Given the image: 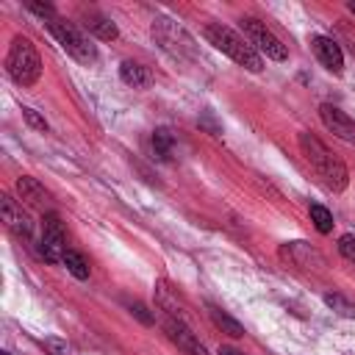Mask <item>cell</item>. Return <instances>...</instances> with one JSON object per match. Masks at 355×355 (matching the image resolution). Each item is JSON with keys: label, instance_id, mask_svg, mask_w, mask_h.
I'll return each mask as SVG.
<instances>
[{"label": "cell", "instance_id": "cell-1", "mask_svg": "<svg viewBox=\"0 0 355 355\" xmlns=\"http://www.w3.org/2000/svg\"><path fill=\"white\" fill-rule=\"evenodd\" d=\"M297 144H300L305 161L313 166V172L322 178V183H324L327 189H333V191H344V189H347L349 172H347L344 161H341L336 153H330V147H327L322 139H316L313 133L302 130V133L297 136Z\"/></svg>", "mask_w": 355, "mask_h": 355}, {"label": "cell", "instance_id": "cell-2", "mask_svg": "<svg viewBox=\"0 0 355 355\" xmlns=\"http://www.w3.org/2000/svg\"><path fill=\"white\" fill-rule=\"evenodd\" d=\"M202 36H205V42L214 44L219 53H225L227 58H233L239 67H244V69H250V72H261V69H263L261 53H258L244 36H239L233 28H227V25H222V22H208V25L202 28Z\"/></svg>", "mask_w": 355, "mask_h": 355}, {"label": "cell", "instance_id": "cell-3", "mask_svg": "<svg viewBox=\"0 0 355 355\" xmlns=\"http://www.w3.org/2000/svg\"><path fill=\"white\" fill-rule=\"evenodd\" d=\"M6 69L14 83L19 86H33L42 75V58L28 36H14L6 53Z\"/></svg>", "mask_w": 355, "mask_h": 355}, {"label": "cell", "instance_id": "cell-4", "mask_svg": "<svg viewBox=\"0 0 355 355\" xmlns=\"http://www.w3.org/2000/svg\"><path fill=\"white\" fill-rule=\"evenodd\" d=\"M44 25H47V31L53 33V39L61 44V50H64L67 55H72L75 61H80V64H92V61L97 58L94 44H89V39H86L72 22H67V19H61V17L55 14V17L44 19Z\"/></svg>", "mask_w": 355, "mask_h": 355}, {"label": "cell", "instance_id": "cell-5", "mask_svg": "<svg viewBox=\"0 0 355 355\" xmlns=\"http://www.w3.org/2000/svg\"><path fill=\"white\" fill-rule=\"evenodd\" d=\"M241 31H244V36H247V42L261 53V58L266 55V58H272V61H286L288 58V50H286V44L261 22V19H255V17H244L241 19Z\"/></svg>", "mask_w": 355, "mask_h": 355}, {"label": "cell", "instance_id": "cell-6", "mask_svg": "<svg viewBox=\"0 0 355 355\" xmlns=\"http://www.w3.org/2000/svg\"><path fill=\"white\" fill-rule=\"evenodd\" d=\"M39 255L47 261V263H61L64 261V252H67V233H64V225L58 219L55 211H47L42 216V239H39Z\"/></svg>", "mask_w": 355, "mask_h": 355}, {"label": "cell", "instance_id": "cell-7", "mask_svg": "<svg viewBox=\"0 0 355 355\" xmlns=\"http://www.w3.org/2000/svg\"><path fill=\"white\" fill-rule=\"evenodd\" d=\"M164 333L166 338L186 355H208L205 352V344L197 338V333H191V327L183 322V319H175V316H166L164 319Z\"/></svg>", "mask_w": 355, "mask_h": 355}, {"label": "cell", "instance_id": "cell-8", "mask_svg": "<svg viewBox=\"0 0 355 355\" xmlns=\"http://www.w3.org/2000/svg\"><path fill=\"white\" fill-rule=\"evenodd\" d=\"M153 36H155V39L161 42V47L169 50L172 55H183V50H186V53L194 50L189 33H186L183 28H178L172 19H155V25H153Z\"/></svg>", "mask_w": 355, "mask_h": 355}, {"label": "cell", "instance_id": "cell-9", "mask_svg": "<svg viewBox=\"0 0 355 355\" xmlns=\"http://www.w3.org/2000/svg\"><path fill=\"white\" fill-rule=\"evenodd\" d=\"M0 216H3V222H6V227L11 233H17L19 239H31L33 222L22 211V202H17L11 194H0Z\"/></svg>", "mask_w": 355, "mask_h": 355}, {"label": "cell", "instance_id": "cell-10", "mask_svg": "<svg viewBox=\"0 0 355 355\" xmlns=\"http://www.w3.org/2000/svg\"><path fill=\"white\" fill-rule=\"evenodd\" d=\"M319 119L324 122V128H327L333 136H338V139L355 144V119H349L341 108H336V105H330V103H322V105H319Z\"/></svg>", "mask_w": 355, "mask_h": 355}, {"label": "cell", "instance_id": "cell-11", "mask_svg": "<svg viewBox=\"0 0 355 355\" xmlns=\"http://www.w3.org/2000/svg\"><path fill=\"white\" fill-rule=\"evenodd\" d=\"M311 47H313L316 58L322 61V67L327 72H333V75H341L344 72V53L336 44V39H330V36H313L311 39Z\"/></svg>", "mask_w": 355, "mask_h": 355}, {"label": "cell", "instance_id": "cell-12", "mask_svg": "<svg viewBox=\"0 0 355 355\" xmlns=\"http://www.w3.org/2000/svg\"><path fill=\"white\" fill-rule=\"evenodd\" d=\"M280 255L288 258L294 266H302V269H313V266H324V258L319 250H313L311 244L305 241H288L280 247Z\"/></svg>", "mask_w": 355, "mask_h": 355}, {"label": "cell", "instance_id": "cell-13", "mask_svg": "<svg viewBox=\"0 0 355 355\" xmlns=\"http://www.w3.org/2000/svg\"><path fill=\"white\" fill-rule=\"evenodd\" d=\"M14 189H17L19 200H22V202H28V205H33V208H44V205H47V200H50V191H47L36 178H31V175L17 178Z\"/></svg>", "mask_w": 355, "mask_h": 355}, {"label": "cell", "instance_id": "cell-14", "mask_svg": "<svg viewBox=\"0 0 355 355\" xmlns=\"http://www.w3.org/2000/svg\"><path fill=\"white\" fill-rule=\"evenodd\" d=\"M83 28H86L89 33H94L97 39H103V42H111V39L119 36V28H116L105 14H100V11H86V14H83Z\"/></svg>", "mask_w": 355, "mask_h": 355}, {"label": "cell", "instance_id": "cell-15", "mask_svg": "<svg viewBox=\"0 0 355 355\" xmlns=\"http://www.w3.org/2000/svg\"><path fill=\"white\" fill-rule=\"evenodd\" d=\"M119 78H122L128 86H133V89H147V86L153 83L150 69L141 67V64H136V61H122V64H119Z\"/></svg>", "mask_w": 355, "mask_h": 355}, {"label": "cell", "instance_id": "cell-16", "mask_svg": "<svg viewBox=\"0 0 355 355\" xmlns=\"http://www.w3.org/2000/svg\"><path fill=\"white\" fill-rule=\"evenodd\" d=\"M208 316H211V322L222 330V333H227V336H233V338H241L244 336V327H241V322H236L227 311H222L219 305H208Z\"/></svg>", "mask_w": 355, "mask_h": 355}, {"label": "cell", "instance_id": "cell-17", "mask_svg": "<svg viewBox=\"0 0 355 355\" xmlns=\"http://www.w3.org/2000/svg\"><path fill=\"white\" fill-rule=\"evenodd\" d=\"M155 297H158V308H161L166 316H175V319H183V322H186V316H183L186 305H183V302H178V294H172L164 283H158Z\"/></svg>", "mask_w": 355, "mask_h": 355}, {"label": "cell", "instance_id": "cell-18", "mask_svg": "<svg viewBox=\"0 0 355 355\" xmlns=\"http://www.w3.org/2000/svg\"><path fill=\"white\" fill-rule=\"evenodd\" d=\"M172 150H175V136L169 128H155L153 130V153L161 158V161H169L172 158Z\"/></svg>", "mask_w": 355, "mask_h": 355}, {"label": "cell", "instance_id": "cell-19", "mask_svg": "<svg viewBox=\"0 0 355 355\" xmlns=\"http://www.w3.org/2000/svg\"><path fill=\"white\" fill-rule=\"evenodd\" d=\"M61 263L67 266V272H69L72 277H78V280H86V277H89V261H86L78 250H67Z\"/></svg>", "mask_w": 355, "mask_h": 355}, {"label": "cell", "instance_id": "cell-20", "mask_svg": "<svg viewBox=\"0 0 355 355\" xmlns=\"http://www.w3.org/2000/svg\"><path fill=\"white\" fill-rule=\"evenodd\" d=\"M311 222L316 225L319 233H330V230H333V214H330L324 205H319V202L311 205Z\"/></svg>", "mask_w": 355, "mask_h": 355}, {"label": "cell", "instance_id": "cell-21", "mask_svg": "<svg viewBox=\"0 0 355 355\" xmlns=\"http://www.w3.org/2000/svg\"><path fill=\"white\" fill-rule=\"evenodd\" d=\"M42 347H44L47 355H75L72 344H69L67 338H58V336H47V338H42Z\"/></svg>", "mask_w": 355, "mask_h": 355}, {"label": "cell", "instance_id": "cell-22", "mask_svg": "<svg viewBox=\"0 0 355 355\" xmlns=\"http://www.w3.org/2000/svg\"><path fill=\"white\" fill-rule=\"evenodd\" d=\"M338 252H341L347 261L355 263V233H344V236L338 239Z\"/></svg>", "mask_w": 355, "mask_h": 355}, {"label": "cell", "instance_id": "cell-23", "mask_svg": "<svg viewBox=\"0 0 355 355\" xmlns=\"http://www.w3.org/2000/svg\"><path fill=\"white\" fill-rule=\"evenodd\" d=\"M22 116H25V122H28L33 130H39V133H47V119H44V116H39L33 108H22Z\"/></svg>", "mask_w": 355, "mask_h": 355}, {"label": "cell", "instance_id": "cell-24", "mask_svg": "<svg viewBox=\"0 0 355 355\" xmlns=\"http://www.w3.org/2000/svg\"><path fill=\"white\" fill-rule=\"evenodd\" d=\"M324 302L330 305V308H336V311H341V313H355V308L344 300V297H338V294H324Z\"/></svg>", "mask_w": 355, "mask_h": 355}, {"label": "cell", "instance_id": "cell-25", "mask_svg": "<svg viewBox=\"0 0 355 355\" xmlns=\"http://www.w3.org/2000/svg\"><path fill=\"white\" fill-rule=\"evenodd\" d=\"M28 8H31L33 14H39L42 19H50V17H55V8H53L50 3H39V0H31V3H28Z\"/></svg>", "mask_w": 355, "mask_h": 355}, {"label": "cell", "instance_id": "cell-26", "mask_svg": "<svg viewBox=\"0 0 355 355\" xmlns=\"http://www.w3.org/2000/svg\"><path fill=\"white\" fill-rule=\"evenodd\" d=\"M130 313H133V316H136L141 324H153V322H155V316H153V313H150V311H147L141 302H130Z\"/></svg>", "mask_w": 355, "mask_h": 355}, {"label": "cell", "instance_id": "cell-27", "mask_svg": "<svg viewBox=\"0 0 355 355\" xmlns=\"http://www.w3.org/2000/svg\"><path fill=\"white\" fill-rule=\"evenodd\" d=\"M216 355H244L241 349H236V347H219V352Z\"/></svg>", "mask_w": 355, "mask_h": 355}, {"label": "cell", "instance_id": "cell-28", "mask_svg": "<svg viewBox=\"0 0 355 355\" xmlns=\"http://www.w3.org/2000/svg\"><path fill=\"white\" fill-rule=\"evenodd\" d=\"M347 8H349V11L355 14V0H349V3H347Z\"/></svg>", "mask_w": 355, "mask_h": 355}, {"label": "cell", "instance_id": "cell-29", "mask_svg": "<svg viewBox=\"0 0 355 355\" xmlns=\"http://www.w3.org/2000/svg\"><path fill=\"white\" fill-rule=\"evenodd\" d=\"M0 355H8V352H0Z\"/></svg>", "mask_w": 355, "mask_h": 355}]
</instances>
